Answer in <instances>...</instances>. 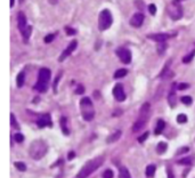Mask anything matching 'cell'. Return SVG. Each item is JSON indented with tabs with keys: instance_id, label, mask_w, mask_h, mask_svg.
Segmentation results:
<instances>
[{
	"instance_id": "obj_40",
	"label": "cell",
	"mask_w": 195,
	"mask_h": 178,
	"mask_svg": "<svg viewBox=\"0 0 195 178\" xmlns=\"http://www.w3.org/2000/svg\"><path fill=\"white\" fill-rule=\"evenodd\" d=\"M74 156H75L74 153H73V152H70V154H68V160H72Z\"/></svg>"
},
{
	"instance_id": "obj_31",
	"label": "cell",
	"mask_w": 195,
	"mask_h": 178,
	"mask_svg": "<svg viewBox=\"0 0 195 178\" xmlns=\"http://www.w3.org/2000/svg\"><path fill=\"white\" fill-rule=\"evenodd\" d=\"M14 138H15V140H16L17 143H22V142L24 140V136H23L22 134H16V135L14 136Z\"/></svg>"
},
{
	"instance_id": "obj_27",
	"label": "cell",
	"mask_w": 195,
	"mask_h": 178,
	"mask_svg": "<svg viewBox=\"0 0 195 178\" xmlns=\"http://www.w3.org/2000/svg\"><path fill=\"white\" fill-rule=\"evenodd\" d=\"M177 121L179 123H185L187 121V117H186L185 114H179V115L177 117Z\"/></svg>"
},
{
	"instance_id": "obj_15",
	"label": "cell",
	"mask_w": 195,
	"mask_h": 178,
	"mask_svg": "<svg viewBox=\"0 0 195 178\" xmlns=\"http://www.w3.org/2000/svg\"><path fill=\"white\" fill-rule=\"evenodd\" d=\"M164 127H166V123L163 120H159L157 121V124H156V128H155V131H154V134L155 135H160L161 133H162V130L164 129Z\"/></svg>"
},
{
	"instance_id": "obj_6",
	"label": "cell",
	"mask_w": 195,
	"mask_h": 178,
	"mask_svg": "<svg viewBox=\"0 0 195 178\" xmlns=\"http://www.w3.org/2000/svg\"><path fill=\"white\" fill-rule=\"evenodd\" d=\"M168 14L172 20H179L182 16V8L178 0H173L168 7Z\"/></svg>"
},
{
	"instance_id": "obj_17",
	"label": "cell",
	"mask_w": 195,
	"mask_h": 178,
	"mask_svg": "<svg viewBox=\"0 0 195 178\" xmlns=\"http://www.w3.org/2000/svg\"><path fill=\"white\" fill-rule=\"evenodd\" d=\"M119 178H131V176H130V172L128 171V169H127V168H124V167H121V168H120Z\"/></svg>"
},
{
	"instance_id": "obj_13",
	"label": "cell",
	"mask_w": 195,
	"mask_h": 178,
	"mask_svg": "<svg viewBox=\"0 0 195 178\" xmlns=\"http://www.w3.org/2000/svg\"><path fill=\"white\" fill-rule=\"evenodd\" d=\"M37 124L39 126L40 128L47 127V126H52V120H50V115L49 114H45L42 117H40L37 121Z\"/></svg>"
},
{
	"instance_id": "obj_3",
	"label": "cell",
	"mask_w": 195,
	"mask_h": 178,
	"mask_svg": "<svg viewBox=\"0 0 195 178\" xmlns=\"http://www.w3.org/2000/svg\"><path fill=\"white\" fill-rule=\"evenodd\" d=\"M50 77H52V73H50V70L46 68H40L39 71V80L36 84V89L40 91V93H45L48 88V82L50 80Z\"/></svg>"
},
{
	"instance_id": "obj_23",
	"label": "cell",
	"mask_w": 195,
	"mask_h": 178,
	"mask_svg": "<svg viewBox=\"0 0 195 178\" xmlns=\"http://www.w3.org/2000/svg\"><path fill=\"white\" fill-rule=\"evenodd\" d=\"M194 55H195V50H194V52H192L191 54H188L187 56H185V57L182 58V62H184V63H189V62L193 59Z\"/></svg>"
},
{
	"instance_id": "obj_11",
	"label": "cell",
	"mask_w": 195,
	"mask_h": 178,
	"mask_svg": "<svg viewBox=\"0 0 195 178\" xmlns=\"http://www.w3.org/2000/svg\"><path fill=\"white\" fill-rule=\"evenodd\" d=\"M17 25H18L20 31H21L22 34H23L24 31H25V29L27 27V25H26L25 15H24V13H22V12H20V13H18V16H17Z\"/></svg>"
},
{
	"instance_id": "obj_2",
	"label": "cell",
	"mask_w": 195,
	"mask_h": 178,
	"mask_svg": "<svg viewBox=\"0 0 195 178\" xmlns=\"http://www.w3.org/2000/svg\"><path fill=\"white\" fill-rule=\"evenodd\" d=\"M47 150H48L47 144L41 139H37L30 146V155L34 160H40L47 153Z\"/></svg>"
},
{
	"instance_id": "obj_7",
	"label": "cell",
	"mask_w": 195,
	"mask_h": 178,
	"mask_svg": "<svg viewBox=\"0 0 195 178\" xmlns=\"http://www.w3.org/2000/svg\"><path fill=\"white\" fill-rule=\"evenodd\" d=\"M117 55L122 61V63H124V64H129L131 62V53H130V50L126 49V48H119L117 50Z\"/></svg>"
},
{
	"instance_id": "obj_20",
	"label": "cell",
	"mask_w": 195,
	"mask_h": 178,
	"mask_svg": "<svg viewBox=\"0 0 195 178\" xmlns=\"http://www.w3.org/2000/svg\"><path fill=\"white\" fill-rule=\"evenodd\" d=\"M127 73H128V71H127L126 68H120V70H117V72L114 73V78H115V79L123 78V77H126V75H127Z\"/></svg>"
},
{
	"instance_id": "obj_32",
	"label": "cell",
	"mask_w": 195,
	"mask_h": 178,
	"mask_svg": "<svg viewBox=\"0 0 195 178\" xmlns=\"http://www.w3.org/2000/svg\"><path fill=\"white\" fill-rule=\"evenodd\" d=\"M148 10H150V13L152 14V15H155V14H156V7H155V5L151 3V5L148 6Z\"/></svg>"
},
{
	"instance_id": "obj_39",
	"label": "cell",
	"mask_w": 195,
	"mask_h": 178,
	"mask_svg": "<svg viewBox=\"0 0 195 178\" xmlns=\"http://www.w3.org/2000/svg\"><path fill=\"white\" fill-rule=\"evenodd\" d=\"M168 178H175V176H173V172H172L170 169H168Z\"/></svg>"
},
{
	"instance_id": "obj_1",
	"label": "cell",
	"mask_w": 195,
	"mask_h": 178,
	"mask_svg": "<svg viewBox=\"0 0 195 178\" xmlns=\"http://www.w3.org/2000/svg\"><path fill=\"white\" fill-rule=\"evenodd\" d=\"M103 162H104V158H103V156H98V158H95V159H92L90 161H88L87 163L80 169V171H79L77 177L87 178L88 176H90L94 171H96V170L103 164Z\"/></svg>"
},
{
	"instance_id": "obj_9",
	"label": "cell",
	"mask_w": 195,
	"mask_h": 178,
	"mask_svg": "<svg viewBox=\"0 0 195 178\" xmlns=\"http://www.w3.org/2000/svg\"><path fill=\"white\" fill-rule=\"evenodd\" d=\"M77 46H78V42H77L75 40L72 41V42H71V43L67 46V48H66L64 52L62 53V55L59 56V59H58V61H59V62H63L66 57H68L70 55L74 52V49L77 48Z\"/></svg>"
},
{
	"instance_id": "obj_29",
	"label": "cell",
	"mask_w": 195,
	"mask_h": 178,
	"mask_svg": "<svg viewBox=\"0 0 195 178\" xmlns=\"http://www.w3.org/2000/svg\"><path fill=\"white\" fill-rule=\"evenodd\" d=\"M31 30H32V27H27L25 29V31H24V33H23V36H24V39L27 40L29 39V37H30V34H31Z\"/></svg>"
},
{
	"instance_id": "obj_30",
	"label": "cell",
	"mask_w": 195,
	"mask_h": 178,
	"mask_svg": "<svg viewBox=\"0 0 195 178\" xmlns=\"http://www.w3.org/2000/svg\"><path fill=\"white\" fill-rule=\"evenodd\" d=\"M54 39H55V34H48V36H46V37H45V39H43V40H45L46 43H49V42H52Z\"/></svg>"
},
{
	"instance_id": "obj_12",
	"label": "cell",
	"mask_w": 195,
	"mask_h": 178,
	"mask_svg": "<svg viewBox=\"0 0 195 178\" xmlns=\"http://www.w3.org/2000/svg\"><path fill=\"white\" fill-rule=\"evenodd\" d=\"M150 39L154 41H157V42H166V40H168L170 38L169 34L167 33H156V34H148L147 36Z\"/></svg>"
},
{
	"instance_id": "obj_21",
	"label": "cell",
	"mask_w": 195,
	"mask_h": 178,
	"mask_svg": "<svg viewBox=\"0 0 195 178\" xmlns=\"http://www.w3.org/2000/svg\"><path fill=\"white\" fill-rule=\"evenodd\" d=\"M121 136V131L119 130V131H115L113 135H111V136L107 138V143H113V142H117V139L120 138Z\"/></svg>"
},
{
	"instance_id": "obj_25",
	"label": "cell",
	"mask_w": 195,
	"mask_h": 178,
	"mask_svg": "<svg viewBox=\"0 0 195 178\" xmlns=\"http://www.w3.org/2000/svg\"><path fill=\"white\" fill-rule=\"evenodd\" d=\"M15 167L20 170V171H25L26 170V165L23 162H16L15 163Z\"/></svg>"
},
{
	"instance_id": "obj_41",
	"label": "cell",
	"mask_w": 195,
	"mask_h": 178,
	"mask_svg": "<svg viewBox=\"0 0 195 178\" xmlns=\"http://www.w3.org/2000/svg\"><path fill=\"white\" fill-rule=\"evenodd\" d=\"M14 3H15V0H10V7H14Z\"/></svg>"
},
{
	"instance_id": "obj_37",
	"label": "cell",
	"mask_w": 195,
	"mask_h": 178,
	"mask_svg": "<svg viewBox=\"0 0 195 178\" xmlns=\"http://www.w3.org/2000/svg\"><path fill=\"white\" fill-rule=\"evenodd\" d=\"M180 90H182V89H187L188 88V84L187 83H182V84H179V87H178Z\"/></svg>"
},
{
	"instance_id": "obj_16",
	"label": "cell",
	"mask_w": 195,
	"mask_h": 178,
	"mask_svg": "<svg viewBox=\"0 0 195 178\" xmlns=\"http://www.w3.org/2000/svg\"><path fill=\"white\" fill-rule=\"evenodd\" d=\"M24 81H25V74L23 73V72H21V73H18V75H17V78H16V83H17V87H23V84H24Z\"/></svg>"
},
{
	"instance_id": "obj_14",
	"label": "cell",
	"mask_w": 195,
	"mask_h": 178,
	"mask_svg": "<svg viewBox=\"0 0 195 178\" xmlns=\"http://www.w3.org/2000/svg\"><path fill=\"white\" fill-rule=\"evenodd\" d=\"M146 121H147V118L146 117H139V119L135 122V124H133V127H132V131L133 133H136V131H139L140 129H143L144 126H145V123H146Z\"/></svg>"
},
{
	"instance_id": "obj_33",
	"label": "cell",
	"mask_w": 195,
	"mask_h": 178,
	"mask_svg": "<svg viewBox=\"0 0 195 178\" xmlns=\"http://www.w3.org/2000/svg\"><path fill=\"white\" fill-rule=\"evenodd\" d=\"M179 163L180 164H192V160L189 159V158H186V159H182L179 161Z\"/></svg>"
},
{
	"instance_id": "obj_10",
	"label": "cell",
	"mask_w": 195,
	"mask_h": 178,
	"mask_svg": "<svg viewBox=\"0 0 195 178\" xmlns=\"http://www.w3.org/2000/svg\"><path fill=\"white\" fill-rule=\"evenodd\" d=\"M144 22V15L142 13H137L135 14L131 20H130V24L133 27H139Z\"/></svg>"
},
{
	"instance_id": "obj_26",
	"label": "cell",
	"mask_w": 195,
	"mask_h": 178,
	"mask_svg": "<svg viewBox=\"0 0 195 178\" xmlns=\"http://www.w3.org/2000/svg\"><path fill=\"white\" fill-rule=\"evenodd\" d=\"M65 122H66V119H65V118H62V120H61L62 130H63V133H64L65 135H67V134H68V130H67V128H66V126H65Z\"/></svg>"
},
{
	"instance_id": "obj_4",
	"label": "cell",
	"mask_w": 195,
	"mask_h": 178,
	"mask_svg": "<svg viewBox=\"0 0 195 178\" xmlns=\"http://www.w3.org/2000/svg\"><path fill=\"white\" fill-rule=\"evenodd\" d=\"M80 105H81V113H82L83 119L87 121L92 120L94 115H95V111L92 109V103H91L90 98H88V97L82 98L80 102Z\"/></svg>"
},
{
	"instance_id": "obj_22",
	"label": "cell",
	"mask_w": 195,
	"mask_h": 178,
	"mask_svg": "<svg viewBox=\"0 0 195 178\" xmlns=\"http://www.w3.org/2000/svg\"><path fill=\"white\" fill-rule=\"evenodd\" d=\"M166 48H167V45L164 42H160L159 46H157V53L160 55H162L166 52Z\"/></svg>"
},
{
	"instance_id": "obj_5",
	"label": "cell",
	"mask_w": 195,
	"mask_h": 178,
	"mask_svg": "<svg viewBox=\"0 0 195 178\" xmlns=\"http://www.w3.org/2000/svg\"><path fill=\"white\" fill-rule=\"evenodd\" d=\"M112 23H113V17L111 12L108 9L102 10L98 17V29L101 31H105L112 25Z\"/></svg>"
},
{
	"instance_id": "obj_24",
	"label": "cell",
	"mask_w": 195,
	"mask_h": 178,
	"mask_svg": "<svg viewBox=\"0 0 195 178\" xmlns=\"http://www.w3.org/2000/svg\"><path fill=\"white\" fill-rule=\"evenodd\" d=\"M182 102L184 104H186V105H189V104H192V97H189V96H182Z\"/></svg>"
},
{
	"instance_id": "obj_35",
	"label": "cell",
	"mask_w": 195,
	"mask_h": 178,
	"mask_svg": "<svg viewBox=\"0 0 195 178\" xmlns=\"http://www.w3.org/2000/svg\"><path fill=\"white\" fill-rule=\"evenodd\" d=\"M75 91H77V94H82V93L85 91V88H83V87L80 84L78 88H77V90H75Z\"/></svg>"
},
{
	"instance_id": "obj_8",
	"label": "cell",
	"mask_w": 195,
	"mask_h": 178,
	"mask_svg": "<svg viewBox=\"0 0 195 178\" xmlns=\"http://www.w3.org/2000/svg\"><path fill=\"white\" fill-rule=\"evenodd\" d=\"M113 95H114V98L119 102H123L126 99V94H124L122 84H120V83L115 84V87L113 88Z\"/></svg>"
},
{
	"instance_id": "obj_19",
	"label": "cell",
	"mask_w": 195,
	"mask_h": 178,
	"mask_svg": "<svg viewBox=\"0 0 195 178\" xmlns=\"http://www.w3.org/2000/svg\"><path fill=\"white\" fill-rule=\"evenodd\" d=\"M167 149H168V145H167L166 143H163V142L159 143V145L156 146V151H157V153H159V154L164 153V152L167 151Z\"/></svg>"
},
{
	"instance_id": "obj_18",
	"label": "cell",
	"mask_w": 195,
	"mask_h": 178,
	"mask_svg": "<svg viewBox=\"0 0 195 178\" xmlns=\"http://www.w3.org/2000/svg\"><path fill=\"white\" fill-rule=\"evenodd\" d=\"M155 170H156V167L154 164L147 165V168H146V176H147V177H152V176L155 174Z\"/></svg>"
},
{
	"instance_id": "obj_38",
	"label": "cell",
	"mask_w": 195,
	"mask_h": 178,
	"mask_svg": "<svg viewBox=\"0 0 195 178\" xmlns=\"http://www.w3.org/2000/svg\"><path fill=\"white\" fill-rule=\"evenodd\" d=\"M66 30H67V34H68V36H72V34H74V33H75V31H74L73 29H70V27H67Z\"/></svg>"
},
{
	"instance_id": "obj_34",
	"label": "cell",
	"mask_w": 195,
	"mask_h": 178,
	"mask_svg": "<svg viewBox=\"0 0 195 178\" xmlns=\"http://www.w3.org/2000/svg\"><path fill=\"white\" fill-rule=\"evenodd\" d=\"M147 137H148V133L146 131V133H144L143 135L138 138V142H139V143H143V142L145 140V139H146V138H147Z\"/></svg>"
},
{
	"instance_id": "obj_28",
	"label": "cell",
	"mask_w": 195,
	"mask_h": 178,
	"mask_svg": "<svg viewBox=\"0 0 195 178\" xmlns=\"http://www.w3.org/2000/svg\"><path fill=\"white\" fill-rule=\"evenodd\" d=\"M103 178H113V171L110 169L105 170L104 174H103Z\"/></svg>"
},
{
	"instance_id": "obj_36",
	"label": "cell",
	"mask_w": 195,
	"mask_h": 178,
	"mask_svg": "<svg viewBox=\"0 0 195 178\" xmlns=\"http://www.w3.org/2000/svg\"><path fill=\"white\" fill-rule=\"evenodd\" d=\"M10 121H12V124H13V126L17 127V126H16V121H15V115H14L13 113L10 114Z\"/></svg>"
},
{
	"instance_id": "obj_42",
	"label": "cell",
	"mask_w": 195,
	"mask_h": 178,
	"mask_svg": "<svg viewBox=\"0 0 195 178\" xmlns=\"http://www.w3.org/2000/svg\"><path fill=\"white\" fill-rule=\"evenodd\" d=\"M178 1H182V0H178Z\"/></svg>"
}]
</instances>
